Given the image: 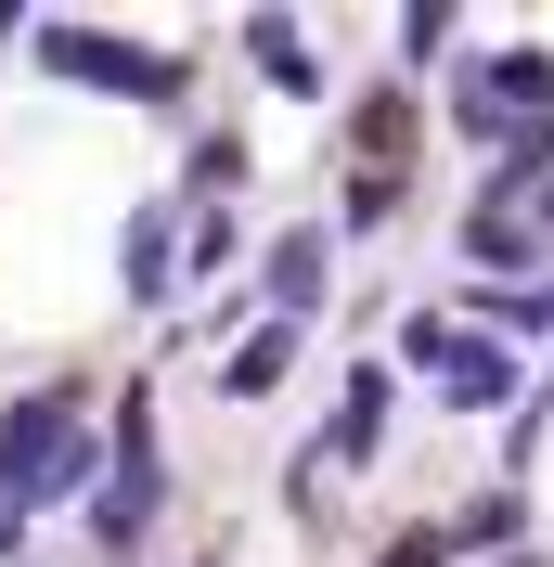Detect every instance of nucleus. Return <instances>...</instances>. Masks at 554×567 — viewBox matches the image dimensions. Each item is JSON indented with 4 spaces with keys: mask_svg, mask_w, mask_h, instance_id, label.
Wrapping results in <instances>:
<instances>
[{
    "mask_svg": "<svg viewBox=\"0 0 554 567\" xmlns=\"http://www.w3.org/2000/svg\"><path fill=\"white\" fill-rule=\"evenodd\" d=\"M542 322H554V310H542Z\"/></svg>",
    "mask_w": 554,
    "mask_h": 567,
    "instance_id": "obj_6",
    "label": "nucleus"
},
{
    "mask_svg": "<svg viewBox=\"0 0 554 567\" xmlns=\"http://www.w3.org/2000/svg\"><path fill=\"white\" fill-rule=\"evenodd\" d=\"M39 65H52V78H91V91L181 104V52H130V39H91V27H39Z\"/></svg>",
    "mask_w": 554,
    "mask_h": 567,
    "instance_id": "obj_2",
    "label": "nucleus"
},
{
    "mask_svg": "<svg viewBox=\"0 0 554 567\" xmlns=\"http://www.w3.org/2000/svg\"><path fill=\"white\" fill-rule=\"evenodd\" d=\"M310 297H322V233H284V246H271V322H284V336L310 322Z\"/></svg>",
    "mask_w": 554,
    "mask_h": 567,
    "instance_id": "obj_4",
    "label": "nucleus"
},
{
    "mask_svg": "<svg viewBox=\"0 0 554 567\" xmlns=\"http://www.w3.org/2000/svg\"><path fill=\"white\" fill-rule=\"evenodd\" d=\"M78 452H91V413H78L65 388H39L27 413H0V516H13V503H52L78 477Z\"/></svg>",
    "mask_w": 554,
    "mask_h": 567,
    "instance_id": "obj_1",
    "label": "nucleus"
},
{
    "mask_svg": "<svg viewBox=\"0 0 554 567\" xmlns=\"http://www.w3.org/2000/svg\"><path fill=\"white\" fill-rule=\"evenodd\" d=\"M375 413H387V374H348V425H336V452H348V464L375 452Z\"/></svg>",
    "mask_w": 554,
    "mask_h": 567,
    "instance_id": "obj_5",
    "label": "nucleus"
},
{
    "mask_svg": "<svg viewBox=\"0 0 554 567\" xmlns=\"http://www.w3.org/2000/svg\"><path fill=\"white\" fill-rule=\"evenodd\" d=\"M413 361H425V374H451V388H478V400H503V349H478V336H451L439 310H413Z\"/></svg>",
    "mask_w": 554,
    "mask_h": 567,
    "instance_id": "obj_3",
    "label": "nucleus"
}]
</instances>
